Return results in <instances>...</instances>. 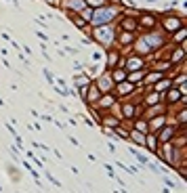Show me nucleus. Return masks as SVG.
<instances>
[{
    "instance_id": "nucleus-1",
    "label": "nucleus",
    "mask_w": 187,
    "mask_h": 193,
    "mask_svg": "<svg viewBox=\"0 0 187 193\" xmlns=\"http://www.w3.org/2000/svg\"><path fill=\"white\" fill-rule=\"evenodd\" d=\"M114 15V11H101L99 13L97 11V15H95V23H107V19Z\"/></svg>"
},
{
    "instance_id": "nucleus-2",
    "label": "nucleus",
    "mask_w": 187,
    "mask_h": 193,
    "mask_svg": "<svg viewBox=\"0 0 187 193\" xmlns=\"http://www.w3.org/2000/svg\"><path fill=\"white\" fill-rule=\"evenodd\" d=\"M164 88H168V82H160L158 84V90H164Z\"/></svg>"
},
{
    "instance_id": "nucleus-3",
    "label": "nucleus",
    "mask_w": 187,
    "mask_h": 193,
    "mask_svg": "<svg viewBox=\"0 0 187 193\" xmlns=\"http://www.w3.org/2000/svg\"><path fill=\"white\" fill-rule=\"evenodd\" d=\"M183 38H185V30H183V32H179V34H177V40H183Z\"/></svg>"
}]
</instances>
